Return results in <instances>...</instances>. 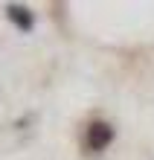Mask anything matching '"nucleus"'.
<instances>
[{
  "label": "nucleus",
  "mask_w": 154,
  "mask_h": 160,
  "mask_svg": "<svg viewBox=\"0 0 154 160\" xmlns=\"http://www.w3.org/2000/svg\"><path fill=\"white\" fill-rule=\"evenodd\" d=\"M113 137H117V131H113L111 122L96 119V122L87 125V131H84V148H87L90 154H102L105 148L113 143Z\"/></svg>",
  "instance_id": "f257e3e1"
},
{
  "label": "nucleus",
  "mask_w": 154,
  "mask_h": 160,
  "mask_svg": "<svg viewBox=\"0 0 154 160\" xmlns=\"http://www.w3.org/2000/svg\"><path fill=\"white\" fill-rule=\"evenodd\" d=\"M6 18L12 21V26L17 32H32L35 29V15L29 12L26 6H21V3H6Z\"/></svg>",
  "instance_id": "f03ea898"
}]
</instances>
